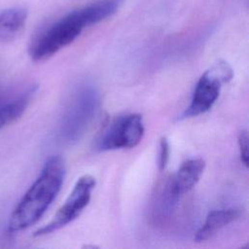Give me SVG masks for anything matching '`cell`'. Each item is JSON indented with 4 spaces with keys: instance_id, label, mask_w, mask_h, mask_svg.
<instances>
[{
    "instance_id": "cell-6",
    "label": "cell",
    "mask_w": 249,
    "mask_h": 249,
    "mask_svg": "<svg viewBox=\"0 0 249 249\" xmlns=\"http://www.w3.org/2000/svg\"><path fill=\"white\" fill-rule=\"evenodd\" d=\"M94 187L95 179L92 175H82L76 181L65 202L56 211L51 222L40 228L35 232V235H45L53 232L78 218L83 210L88 206Z\"/></svg>"
},
{
    "instance_id": "cell-10",
    "label": "cell",
    "mask_w": 249,
    "mask_h": 249,
    "mask_svg": "<svg viewBox=\"0 0 249 249\" xmlns=\"http://www.w3.org/2000/svg\"><path fill=\"white\" fill-rule=\"evenodd\" d=\"M35 90L36 87H31L21 95L0 106V130L21 117L26 110Z\"/></svg>"
},
{
    "instance_id": "cell-4",
    "label": "cell",
    "mask_w": 249,
    "mask_h": 249,
    "mask_svg": "<svg viewBox=\"0 0 249 249\" xmlns=\"http://www.w3.org/2000/svg\"><path fill=\"white\" fill-rule=\"evenodd\" d=\"M233 77L230 64L225 60L215 62L198 79L190 105L182 114V119L193 118L209 111L217 101L223 84Z\"/></svg>"
},
{
    "instance_id": "cell-3",
    "label": "cell",
    "mask_w": 249,
    "mask_h": 249,
    "mask_svg": "<svg viewBox=\"0 0 249 249\" xmlns=\"http://www.w3.org/2000/svg\"><path fill=\"white\" fill-rule=\"evenodd\" d=\"M100 104L98 89L89 83L79 85L67 101L59 123V138L67 145L77 143L93 121Z\"/></svg>"
},
{
    "instance_id": "cell-5",
    "label": "cell",
    "mask_w": 249,
    "mask_h": 249,
    "mask_svg": "<svg viewBox=\"0 0 249 249\" xmlns=\"http://www.w3.org/2000/svg\"><path fill=\"white\" fill-rule=\"evenodd\" d=\"M145 132L140 114H124L113 119L98 136L95 147L98 151L130 149L137 146Z\"/></svg>"
},
{
    "instance_id": "cell-7",
    "label": "cell",
    "mask_w": 249,
    "mask_h": 249,
    "mask_svg": "<svg viewBox=\"0 0 249 249\" xmlns=\"http://www.w3.org/2000/svg\"><path fill=\"white\" fill-rule=\"evenodd\" d=\"M205 165V160L202 159H189L185 160L177 172L168 180L172 191L179 197L189 193L199 181Z\"/></svg>"
},
{
    "instance_id": "cell-12",
    "label": "cell",
    "mask_w": 249,
    "mask_h": 249,
    "mask_svg": "<svg viewBox=\"0 0 249 249\" xmlns=\"http://www.w3.org/2000/svg\"><path fill=\"white\" fill-rule=\"evenodd\" d=\"M238 147L240 153V160L242 163L248 166V132L247 130H241L238 135Z\"/></svg>"
},
{
    "instance_id": "cell-1",
    "label": "cell",
    "mask_w": 249,
    "mask_h": 249,
    "mask_svg": "<svg viewBox=\"0 0 249 249\" xmlns=\"http://www.w3.org/2000/svg\"><path fill=\"white\" fill-rule=\"evenodd\" d=\"M121 3L122 0H94L56 20L33 41L29 50L32 60L39 62L49 59L73 43L84 28L114 15Z\"/></svg>"
},
{
    "instance_id": "cell-8",
    "label": "cell",
    "mask_w": 249,
    "mask_h": 249,
    "mask_svg": "<svg viewBox=\"0 0 249 249\" xmlns=\"http://www.w3.org/2000/svg\"><path fill=\"white\" fill-rule=\"evenodd\" d=\"M27 11L22 7H12L0 12V42H12L23 32Z\"/></svg>"
},
{
    "instance_id": "cell-9",
    "label": "cell",
    "mask_w": 249,
    "mask_h": 249,
    "mask_svg": "<svg viewBox=\"0 0 249 249\" xmlns=\"http://www.w3.org/2000/svg\"><path fill=\"white\" fill-rule=\"evenodd\" d=\"M239 215L240 211L236 208H225L210 211L202 226L196 232L195 240L196 242H201L210 238L225 226L235 221Z\"/></svg>"
},
{
    "instance_id": "cell-2",
    "label": "cell",
    "mask_w": 249,
    "mask_h": 249,
    "mask_svg": "<svg viewBox=\"0 0 249 249\" xmlns=\"http://www.w3.org/2000/svg\"><path fill=\"white\" fill-rule=\"evenodd\" d=\"M64 176L63 159L58 156L50 158L12 212L8 226L11 232L28 229L44 215L59 193Z\"/></svg>"
},
{
    "instance_id": "cell-11",
    "label": "cell",
    "mask_w": 249,
    "mask_h": 249,
    "mask_svg": "<svg viewBox=\"0 0 249 249\" xmlns=\"http://www.w3.org/2000/svg\"><path fill=\"white\" fill-rule=\"evenodd\" d=\"M170 149L169 143L165 137H162L160 141V151H159V168L160 170H163L169 160Z\"/></svg>"
}]
</instances>
